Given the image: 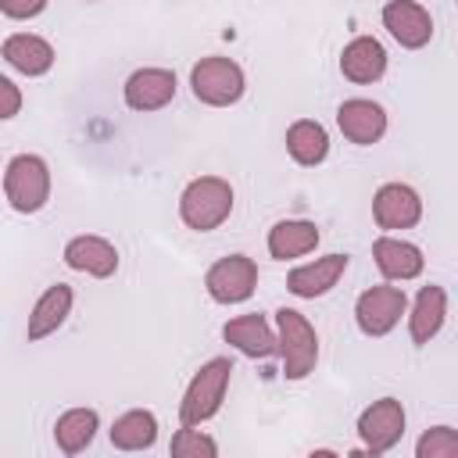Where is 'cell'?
Instances as JSON below:
<instances>
[{"instance_id": "ba28073f", "label": "cell", "mask_w": 458, "mask_h": 458, "mask_svg": "<svg viewBox=\"0 0 458 458\" xmlns=\"http://www.w3.org/2000/svg\"><path fill=\"white\" fill-rule=\"evenodd\" d=\"M358 437L369 454H386L404 437V408L397 397H379L358 415Z\"/></svg>"}, {"instance_id": "cb8c5ba5", "label": "cell", "mask_w": 458, "mask_h": 458, "mask_svg": "<svg viewBox=\"0 0 458 458\" xmlns=\"http://www.w3.org/2000/svg\"><path fill=\"white\" fill-rule=\"evenodd\" d=\"M97 429H100V415L93 408H68L54 422V440L64 454H79L93 444Z\"/></svg>"}, {"instance_id": "e0dca14e", "label": "cell", "mask_w": 458, "mask_h": 458, "mask_svg": "<svg viewBox=\"0 0 458 458\" xmlns=\"http://www.w3.org/2000/svg\"><path fill=\"white\" fill-rule=\"evenodd\" d=\"M0 54H4V61L14 72H21L29 79L47 75L54 68V47L43 36H36V32H14V36H7L4 47H0Z\"/></svg>"}, {"instance_id": "6da1fadb", "label": "cell", "mask_w": 458, "mask_h": 458, "mask_svg": "<svg viewBox=\"0 0 458 458\" xmlns=\"http://www.w3.org/2000/svg\"><path fill=\"white\" fill-rule=\"evenodd\" d=\"M233 215V186L222 175H200L179 193V218L193 233H211Z\"/></svg>"}, {"instance_id": "7402d4cb", "label": "cell", "mask_w": 458, "mask_h": 458, "mask_svg": "<svg viewBox=\"0 0 458 458\" xmlns=\"http://www.w3.org/2000/svg\"><path fill=\"white\" fill-rule=\"evenodd\" d=\"M107 437L118 451H147L157 440V415L147 408H132L111 422Z\"/></svg>"}, {"instance_id": "277c9868", "label": "cell", "mask_w": 458, "mask_h": 458, "mask_svg": "<svg viewBox=\"0 0 458 458\" xmlns=\"http://www.w3.org/2000/svg\"><path fill=\"white\" fill-rule=\"evenodd\" d=\"M4 197L18 215H36L50 200V168L39 154H18L4 168Z\"/></svg>"}, {"instance_id": "9a60e30c", "label": "cell", "mask_w": 458, "mask_h": 458, "mask_svg": "<svg viewBox=\"0 0 458 458\" xmlns=\"http://www.w3.org/2000/svg\"><path fill=\"white\" fill-rule=\"evenodd\" d=\"M372 258H376V268L390 279V283H408V279H419L422 268H426V258L415 243L401 240V236H379L372 243Z\"/></svg>"}, {"instance_id": "5b68a950", "label": "cell", "mask_w": 458, "mask_h": 458, "mask_svg": "<svg viewBox=\"0 0 458 458\" xmlns=\"http://www.w3.org/2000/svg\"><path fill=\"white\" fill-rule=\"evenodd\" d=\"M190 89L208 107H229L243 97L247 79L233 57H200L190 72Z\"/></svg>"}, {"instance_id": "5bb4252c", "label": "cell", "mask_w": 458, "mask_h": 458, "mask_svg": "<svg viewBox=\"0 0 458 458\" xmlns=\"http://www.w3.org/2000/svg\"><path fill=\"white\" fill-rule=\"evenodd\" d=\"M347 272V254H326V258H315V261H308V265H297V268H290V276H286V290L293 293V297H322V293H329L336 283H340V276Z\"/></svg>"}, {"instance_id": "3957f363", "label": "cell", "mask_w": 458, "mask_h": 458, "mask_svg": "<svg viewBox=\"0 0 458 458\" xmlns=\"http://www.w3.org/2000/svg\"><path fill=\"white\" fill-rule=\"evenodd\" d=\"M276 351L283 358V376L286 379H304L315 369L318 336H315V326L297 308H279L276 311Z\"/></svg>"}, {"instance_id": "ac0fdd59", "label": "cell", "mask_w": 458, "mask_h": 458, "mask_svg": "<svg viewBox=\"0 0 458 458\" xmlns=\"http://www.w3.org/2000/svg\"><path fill=\"white\" fill-rule=\"evenodd\" d=\"M222 336H225V344H233L247 358H268V354H276V333H272L268 318L258 315V311L229 318L222 326Z\"/></svg>"}, {"instance_id": "ffe728a7", "label": "cell", "mask_w": 458, "mask_h": 458, "mask_svg": "<svg viewBox=\"0 0 458 458\" xmlns=\"http://www.w3.org/2000/svg\"><path fill=\"white\" fill-rule=\"evenodd\" d=\"M318 247V225L308 218H283L268 229V254L276 261H293L304 258Z\"/></svg>"}, {"instance_id": "8992f818", "label": "cell", "mask_w": 458, "mask_h": 458, "mask_svg": "<svg viewBox=\"0 0 458 458\" xmlns=\"http://www.w3.org/2000/svg\"><path fill=\"white\" fill-rule=\"evenodd\" d=\"M204 286L215 304H240L258 290V265L247 254H225L208 268Z\"/></svg>"}, {"instance_id": "52a82bcc", "label": "cell", "mask_w": 458, "mask_h": 458, "mask_svg": "<svg viewBox=\"0 0 458 458\" xmlns=\"http://www.w3.org/2000/svg\"><path fill=\"white\" fill-rule=\"evenodd\" d=\"M404 308H408L404 290L379 283V286H369V290L358 293V301H354V322H358V329L365 336H386L401 322Z\"/></svg>"}, {"instance_id": "4fadbf2b", "label": "cell", "mask_w": 458, "mask_h": 458, "mask_svg": "<svg viewBox=\"0 0 458 458\" xmlns=\"http://www.w3.org/2000/svg\"><path fill=\"white\" fill-rule=\"evenodd\" d=\"M64 265L75 268V272H86L93 279H107V276L118 272V250H114L111 240L82 233V236H72L64 243Z\"/></svg>"}, {"instance_id": "d4e9b609", "label": "cell", "mask_w": 458, "mask_h": 458, "mask_svg": "<svg viewBox=\"0 0 458 458\" xmlns=\"http://www.w3.org/2000/svg\"><path fill=\"white\" fill-rule=\"evenodd\" d=\"M168 451H172V458H215L218 454V444L208 437V433H200L197 426H179L175 429V437H172V444H168Z\"/></svg>"}, {"instance_id": "9c48e42d", "label": "cell", "mask_w": 458, "mask_h": 458, "mask_svg": "<svg viewBox=\"0 0 458 458\" xmlns=\"http://www.w3.org/2000/svg\"><path fill=\"white\" fill-rule=\"evenodd\" d=\"M372 218L379 229H411L422 218V197L408 182H383L372 197Z\"/></svg>"}, {"instance_id": "484cf974", "label": "cell", "mask_w": 458, "mask_h": 458, "mask_svg": "<svg viewBox=\"0 0 458 458\" xmlns=\"http://www.w3.org/2000/svg\"><path fill=\"white\" fill-rule=\"evenodd\" d=\"M454 454H458V433L451 426H433L415 444V458H454Z\"/></svg>"}, {"instance_id": "603a6c76", "label": "cell", "mask_w": 458, "mask_h": 458, "mask_svg": "<svg viewBox=\"0 0 458 458\" xmlns=\"http://www.w3.org/2000/svg\"><path fill=\"white\" fill-rule=\"evenodd\" d=\"M286 154L311 168V165H322L326 154H329V132L315 122V118H297L290 129H286Z\"/></svg>"}, {"instance_id": "4316f807", "label": "cell", "mask_w": 458, "mask_h": 458, "mask_svg": "<svg viewBox=\"0 0 458 458\" xmlns=\"http://www.w3.org/2000/svg\"><path fill=\"white\" fill-rule=\"evenodd\" d=\"M50 0H0V14L4 18H14V21H29L36 14L47 11Z\"/></svg>"}, {"instance_id": "d6986e66", "label": "cell", "mask_w": 458, "mask_h": 458, "mask_svg": "<svg viewBox=\"0 0 458 458\" xmlns=\"http://www.w3.org/2000/svg\"><path fill=\"white\" fill-rule=\"evenodd\" d=\"M72 286L68 283H54L43 290V297L32 304V315H29V326H25V336L29 340H43L50 333H57L64 326V318L72 315Z\"/></svg>"}, {"instance_id": "30bf717a", "label": "cell", "mask_w": 458, "mask_h": 458, "mask_svg": "<svg viewBox=\"0 0 458 458\" xmlns=\"http://www.w3.org/2000/svg\"><path fill=\"white\" fill-rule=\"evenodd\" d=\"M383 29L404 47V50H419L433 39V18L422 4L415 0H390L383 7Z\"/></svg>"}, {"instance_id": "44dd1931", "label": "cell", "mask_w": 458, "mask_h": 458, "mask_svg": "<svg viewBox=\"0 0 458 458\" xmlns=\"http://www.w3.org/2000/svg\"><path fill=\"white\" fill-rule=\"evenodd\" d=\"M444 318H447V290H444V286H433V283L422 286L419 297H415V304H411V315H408L411 344L426 347V344L440 333Z\"/></svg>"}, {"instance_id": "2e32d148", "label": "cell", "mask_w": 458, "mask_h": 458, "mask_svg": "<svg viewBox=\"0 0 458 458\" xmlns=\"http://www.w3.org/2000/svg\"><path fill=\"white\" fill-rule=\"evenodd\" d=\"M340 72L344 79L358 82V86H369V82H379L383 72H386V50L376 36H354L344 54H340Z\"/></svg>"}, {"instance_id": "8fae6325", "label": "cell", "mask_w": 458, "mask_h": 458, "mask_svg": "<svg viewBox=\"0 0 458 458\" xmlns=\"http://www.w3.org/2000/svg\"><path fill=\"white\" fill-rule=\"evenodd\" d=\"M179 82L172 68H136L125 79V104L132 111H161L165 104H172Z\"/></svg>"}, {"instance_id": "7c38bea8", "label": "cell", "mask_w": 458, "mask_h": 458, "mask_svg": "<svg viewBox=\"0 0 458 458\" xmlns=\"http://www.w3.org/2000/svg\"><path fill=\"white\" fill-rule=\"evenodd\" d=\"M336 125L340 132L358 143V147H372L383 140L386 132V111L376 104V100H365V97H351L336 107Z\"/></svg>"}, {"instance_id": "83f0119b", "label": "cell", "mask_w": 458, "mask_h": 458, "mask_svg": "<svg viewBox=\"0 0 458 458\" xmlns=\"http://www.w3.org/2000/svg\"><path fill=\"white\" fill-rule=\"evenodd\" d=\"M18 111H21V89L7 75H0V122H11Z\"/></svg>"}, {"instance_id": "7a4b0ae2", "label": "cell", "mask_w": 458, "mask_h": 458, "mask_svg": "<svg viewBox=\"0 0 458 458\" xmlns=\"http://www.w3.org/2000/svg\"><path fill=\"white\" fill-rule=\"evenodd\" d=\"M229 379H233V361L229 358L204 361L193 372V379H190V386H186V394L179 401V426H200V422L215 419L222 401H225Z\"/></svg>"}]
</instances>
